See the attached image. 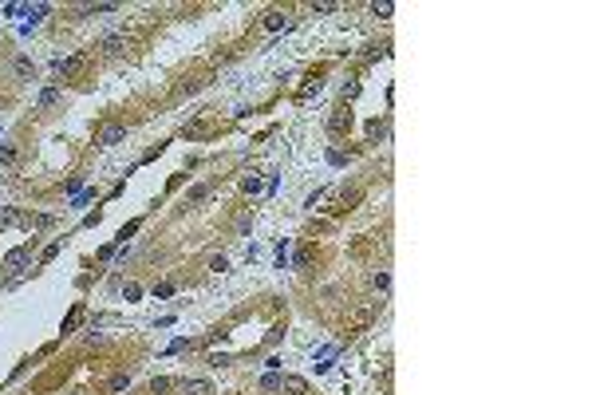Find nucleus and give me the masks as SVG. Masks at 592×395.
Listing matches in <instances>:
<instances>
[{
    "label": "nucleus",
    "instance_id": "5",
    "mask_svg": "<svg viewBox=\"0 0 592 395\" xmlns=\"http://www.w3.org/2000/svg\"><path fill=\"white\" fill-rule=\"evenodd\" d=\"M281 387H284L288 395H308V383L300 380V376H284V380H281Z\"/></svg>",
    "mask_w": 592,
    "mask_h": 395
},
{
    "label": "nucleus",
    "instance_id": "6",
    "mask_svg": "<svg viewBox=\"0 0 592 395\" xmlns=\"http://www.w3.org/2000/svg\"><path fill=\"white\" fill-rule=\"evenodd\" d=\"M182 391H186V395H209L213 387H209V380H186V383H182Z\"/></svg>",
    "mask_w": 592,
    "mask_h": 395
},
{
    "label": "nucleus",
    "instance_id": "11",
    "mask_svg": "<svg viewBox=\"0 0 592 395\" xmlns=\"http://www.w3.org/2000/svg\"><path fill=\"white\" fill-rule=\"evenodd\" d=\"M174 289H178L174 281H162V285L154 289V297H158V301H166V297H174Z\"/></svg>",
    "mask_w": 592,
    "mask_h": 395
},
{
    "label": "nucleus",
    "instance_id": "10",
    "mask_svg": "<svg viewBox=\"0 0 592 395\" xmlns=\"http://www.w3.org/2000/svg\"><path fill=\"white\" fill-rule=\"evenodd\" d=\"M24 12L32 16V24H40V20H44V16H47V4H28Z\"/></svg>",
    "mask_w": 592,
    "mask_h": 395
},
{
    "label": "nucleus",
    "instance_id": "9",
    "mask_svg": "<svg viewBox=\"0 0 592 395\" xmlns=\"http://www.w3.org/2000/svg\"><path fill=\"white\" fill-rule=\"evenodd\" d=\"M122 47H127V36H107V40H103V52H107V56H118Z\"/></svg>",
    "mask_w": 592,
    "mask_h": 395
},
{
    "label": "nucleus",
    "instance_id": "16",
    "mask_svg": "<svg viewBox=\"0 0 592 395\" xmlns=\"http://www.w3.org/2000/svg\"><path fill=\"white\" fill-rule=\"evenodd\" d=\"M12 158H16V146H8V142H4V146H0V162H12Z\"/></svg>",
    "mask_w": 592,
    "mask_h": 395
},
{
    "label": "nucleus",
    "instance_id": "7",
    "mask_svg": "<svg viewBox=\"0 0 592 395\" xmlns=\"http://www.w3.org/2000/svg\"><path fill=\"white\" fill-rule=\"evenodd\" d=\"M59 103V87H44V91H40V99H36V107H40V111H47V107H56Z\"/></svg>",
    "mask_w": 592,
    "mask_h": 395
},
{
    "label": "nucleus",
    "instance_id": "17",
    "mask_svg": "<svg viewBox=\"0 0 592 395\" xmlns=\"http://www.w3.org/2000/svg\"><path fill=\"white\" fill-rule=\"evenodd\" d=\"M391 12H395V4H391V0H383V4H375V16H391Z\"/></svg>",
    "mask_w": 592,
    "mask_h": 395
},
{
    "label": "nucleus",
    "instance_id": "18",
    "mask_svg": "<svg viewBox=\"0 0 592 395\" xmlns=\"http://www.w3.org/2000/svg\"><path fill=\"white\" fill-rule=\"evenodd\" d=\"M127 383H131V376H115V380H111V391H122Z\"/></svg>",
    "mask_w": 592,
    "mask_h": 395
},
{
    "label": "nucleus",
    "instance_id": "19",
    "mask_svg": "<svg viewBox=\"0 0 592 395\" xmlns=\"http://www.w3.org/2000/svg\"><path fill=\"white\" fill-rule=\"evenodd\" d=\"M122 292H127V301H138V297H142V289H138L134 281H131V285H127V289H122Z\"/></svg>",
    "mask_w": 592,
    "mask_h": 395
},
{
    "label": "nucleus",
    "instance_id": "3",
    "mask_svg": "<svg viewBox=\"0 0 592 395\" xmlns=\"http://www.w3.org/2000/svg\"><path fill=\"white\" fill-rule=\"evenodd\" d=\"M348 127H352V111H343V107H340V111H332L328 131H332V135H340V131H348Z\"/></svg>",
    "mask_w": 592,
    "mask_h": 395
},
{
    "label": "nucleus",
    "instance_id": "21",
    "mask_svg": "<svg viewBox=\"0 0 592 395\" xmlns=\"http://www.w3.org/2000/svg\"><path fill=\"white\" fill-rule=\"evenodd\" d=\"M261 383H265V387H281V376H277V372H268V376H265Z\"/></svg>",
    "mask_w": 592,
    "mask_h": 395
},
{
    "label": "nucleus",
    "instance_id": "14",
    "mask_svg": "<svg viewBox=\"0 0 592 395\" xmlns=\"http://www.w3.org/2000/svg\"><path fill=\"white\" fill-rule=\"evenodd\" d=\"M312 12H316V16H328V12H336V4H328V0H320V4H312Z\"/></svg>",
    "mask_w": 592,
    "mask_h": 395
},
{
    "label": "nucleus",
    "instance_id": "20",
    "mask_svg": "<svg viewBox=\"0 0 592 395\" xmlns=\"http://www.w3.org/2000/svg\"><path fill=\"white\" fill-rule=\"evenodd\" d=\"M209 269H213V273H225L229 265H225V257H213V261H209Z\"/></svg>",
    "mask_w": 592,
    "mask_h": 395
},
{
    "label": "nucleus",
    "instance_id": "13",
    "mask_svg": "<svg viewBox=\"0 0 592 395\" xmlns=\"http://www.w3.org/2000/svg\"><path fill=\"white\" fill-rule=\"evenodd\" d=\"M209 198V186H193L190 190V202H206Z\"/></svg>",
    "mask_w": 592,
    "mask_h": 395
},
{
    "label": "nucleus",
    "instance_id": "12",
    "mask_svg": "<svg viewBox=\"0 0 592 395\" xmlns=\"http://www.w3.org/2000/svg\"><path fill=\"white\" fill-rule=\"evenodd\" d=\"M24 261H28V249H12L8 253V265H24Z\"/></svg>",
    "mask_w": 592,
    "mask_h": 395
},
{
    "label": "nucleus",
    "instance_id": "8",
    "mask_svg": "<svg viewBox=\"0 0 592 395\" xmlns=\"http://www.w3.org/2000/svg\"><path fill=\"white\" fill-rule=\"evenodd\" d=\"M284 24H288V16H284V12H277V8H273V12H265V28H268V32H281Z\"/></svg>",
    "mask_w": 592,
    "mask_h": 395
},
{
    "label": "nucleus",
    "instance_id": "15",
    "mask_svg": "<svg viewBox=\"0 0 592 395\" xmlns=\"http://www.w3.org/2000/svg\"><path fill=\"white\" fill-rule=\"evenodd\" d=\"M150 391H154V395H158V391H170V380H166V376H158V380L150 383Z\"/></svg>",
    "mask_w": 592,
    "mask_h": 395
},
{
    "label": "nucleus",
    "instance_id": "4",
    "mask_svg": "<svg viewBox=\"0 0 592 395\" xmlns=\"http://www.w3.org/2000/svg\"><path fill=\"white\" fill-rule=\"evenodd\" d=\"M56 71H59V76H75V71H83V56H67V60H59Z\"/></svg>",
    "mask_w": 592,
    "mask_h": 395
},
{
    "label": "nucleus",
    "instance_id": "2",
    "mask_svg": "<svg viewBox=\"0 0 592 395\" xmlns=\"http://www.w3.org/2000/svg\"><path fill=\"white\" fill-rule=\"evenodd\" d=\"M127 138V127H118V122H111V127H103V135H99V142L103 146H118Z\"/></svg>",
    "mask_w": 592,
    "mask_h": 395
},
{
    "label": "nucleus",
    "instance_id": "1",
    "mask_svg": "<svg viewBox=\"0 0 592 395\" xmlns=\"http://www.w3.org/2000/svg\"><path fill=\"white\" fill-rule=\"evenodd\" d=\"M12 71H16V79H24V83H32V79H36V63H32L28 56H16Z\"/></svg>",
    "mask_w": 592,
    "mask_h": 395
}]
</instances>
